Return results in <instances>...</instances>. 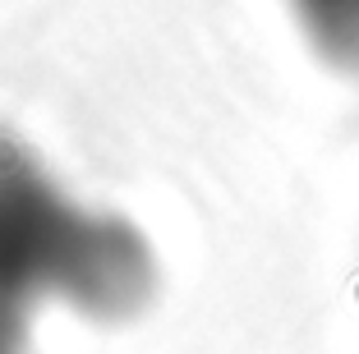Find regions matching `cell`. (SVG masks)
Masks as SVG:
<instances>
[{
    "label": "cell",
    "mask_w": 359,
    "mask_h": 354,
    "mask_svg": "<svg viewBox=\"0 0 359 354\" xmlns=\"http://www.w3.org/2000/svg\"><path fill=\"white\" fill-rule=\"evenodd\" d=\"M304 46L327 69L359 79V0H281Z\"/></svg>",
    "instance_id": "7a4b0ae2"
},
{
    "label": "cell",
    "mask_w": 359,
    "mask_h": 354,
    "mask_svg": "<svg viewBox=\"0 0 359 354\" xmlns=\"http://www.w3.org/2000/svg\"><path fill=\"white\" fill-rule=\"evenodd\" d=\"M0 276L97 327L143 318L161 290L157 244L125 212L83 198L10 129H0Z\"/></svg>",
    "instance_id": "6da1fadb"
},
{
    "label": "cell",
    "mask_w": 359,
    "mask_h": 354,
    "mask_svg": "<svg viewBox=\"0 0 359 354\" xmlns=\"http://www.w3.org/2000/svg\"><path fill=\"white\" fill-rule=\"evenodd\" d=\"M42 304L0 276V354H32Z\"/></svg>",
    "instance_id": "3957f363"
}]
</instances>
